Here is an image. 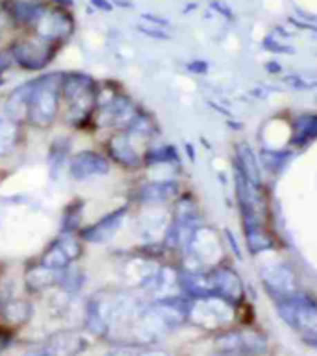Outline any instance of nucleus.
<instances>
[{
	"label": "nucleus",
	"instance_id": "obj_1",
	"mask_svg": "<svg viewBox=\"0 0 317 356\" xmlns=\"http://www.w3.org/2000/svg\"><path fill=\"white\" fill-rule=\"evenodd\" d=\"M97 93L93 78L86 73H65L61 75L59 95L67 106V121L75 127H80L88 121L97 108Z\"/></svg>",
	"mask_w": 317,
	"mask_h": 356
},
{
	"label": "nucleus",
	"instance_id": "obj_2",
	"mask_svg": "<svg viewBox=\"0 0 317 356\" xmlns=\"http://www.w3.org/2000/svg\"><path fill=\"white\" fill-rule=\"evenodd\" d=\"M59 88H61L59 73H48V75L39 76L32 100H30L26 121H30L37 129H48L58 115Z\"/></svg>",
	"mask_w": 317,
	"mask_h": 356
},
{
	"label": "nucleus",
	"instance_id": "obj_3",
	"mask_svg": "<svg viewBox=\"0 0 317 356\" xmlns=\"http://www.w3.org/2000/svg\"><path fill=\"white\" fill-rule=\"evenodd\" d=\"M276 308L286 325L297 330L306 344L317 347V304L314 301L294 295L278 301Z\"/></svg>",
	"mask_w": 317,
	"mask_h": 356
},
{
	"label": "nucleus",
	"instance_id": "obj_4",
	"mask_svg": "<svg viewBox=\"0 0 317 356\" xmlns=\"http://www.w3.org/2000/svg\"><path fill=\"white\" fill-rule=\"evenodd\" d=\"M75 26H77V23H75L73 15L64 6H56L45 12L41 21L34 28V32L35 37L41 39V41L61 45L73 35Z\"/></svg>",
	"mask_w": 317,
	"mask_h": 356
},
{
	"label": "nucleus",
	"instance_id": "obj_5",
	"mask_svg": "<svg viewBox=\"0 0 317 356\" xmlns=\"http://www.w3.org/2000/svg\"><path fill=\"white\" fill-rule=\"evenodd\" d=\"M97 110L100 113V124L113 127V129L119 130L128 129L132 121L135 119V115L140 113L137 106L132 102V99H128L123 93H117V91L108 95V99L104 102L99 100L97 102Z\"/></svg>",
	"mask_w": 317,
	"mask_h": 356
},
{
	"label": "nucleus",
	"instance_id": "obj_6",
	"mask_svg": "<svg viewBox=\"0 0 317 356\" xmlns=\"http://www.w3.org/2000/svg\"><path fill=\"white\" fill-rule=\"evenodd\" d=\"M56 43L37 41H17L12 45L13 58L19 67L26 71H43L58 53Z\"/></svg>",
	"mask_w": 317,
	"mask_h": 356
},
{
	"label": "nucleus",
	"instance_id": "obj_7",
	"mask_svg": "<svg viewBox=\"0 0 317 356\" xmlns=\"http://www.w3.org/2000/svg\"><path fill=\"white\" fill-rule=\"evenodd\" d=\"M82 256V243L70 232H64L43 252L41 263L54 271H64L70 263Z\"/></svg>",
	"mask_w": 317,
	"mask_h": 356
},
{
	"label": "nucleus",
	"instance_id": "obj_8",
	"mask_svg": "<svg viewBox=\"0 0 317 356\" xmlns=\"http://www.w3.org/2000/svg\"><path fill=\"white\" fill-rule=\"evenodd\" d=\"M108 173H110V162L99 152L82 151L70 158L69 175L73 180L84 182L93 176H104Z\"/></svg>",
	"mask_w": 317,
	"mask_h": 356
},
{
	"label": "nucleus",
	"instance_id": "obj_9",
	"mask_svg": "<svg viewBox=\"0 0 317 356\" xmlns=\"http://www.w3.org/2000/svg\"><path fill=\"white\" fill-rule=\"evenodd\" d=\"M2 10L19 26L35 28L48 8L39 0H2Z\"/></svg>",
	"mask_w": 317,
	"mask_h": 356
},
{
	"label": "nucleus",
	"instance_id": "obj_10",
	"mask_svg": "<svg viewBox=\"0 0 317 356\" xmlns=\"http://www.w3.org/2000/svg\"><path fill=\"white\" fill-rule=\"evenodd\" d=\"M126 212L128 208L126 206H121L117 210L110 212L108 216H104L102 219L91 225V227L84 228L82 230V240L89 241V243H104V241L112 240L115 232H117L121 225H123L124 217H126Z\"/></svg>",
	"mask_w": 317,
	"mask_h": 356
},
{
	"label": "nucleus",
	"instance_id": "obj_11",
	"mask_svg": "<svg viewBox=\"0 0 317 356\" xmlns=\"http://www.w3.org/2000/svg\"><path fill=\"white\" fill-rule=\"evenodd\" d=\"M86 327L95 336H104L112 327V301L93 295L86 304Z\"/></svg>",
	"mask_w": 317,
	"mask_h": 356
},
{
	"label": "nucleus",
	"instance_id": "obj_12",
	"mask_svg": "<svg viewBox=\"0 0 317 356\" xmlns=\"http://www.w3.org/2000/svg\"><path fill=\"white\" fill-rule=\"evenodd\" d=\"M219 345L227 353H241V355H258L265 350V341L260 334L253 330H241V332L227 334L219 339Z\"/></svg>",
	"mask_w": 317,
	"mask_h": 356
},
{
	"label": "nucleus",
	"instance_id": "obj_13",
	"mask_svg": "<svg viewBox=\"0 0 317 356\" xmlns=\"http://www.w3.org/2000/svg\"><path fill=\"white\" fill-rule=\"evenodd\" d=\"M264 281L271 295H275L278 301L294 297L295 290H297L294 273L286 265H273V268L265 269Z\"/></svg>",
	"mask_w": 317,
	"mask_h": 356
},
{
	"label": "nucleus",
	"instance_id": "obj_14",
	"mask_svg": "<svg viewBox=\"0 0 317 356\" xmlns=\"http://www.w3.org/2000/svg\"><path fill=\"white\" fill-rule=\"evenodd\" d=\"M35 84H37V78L30 80V82L21 84L19 88H15L10 93L6 100V106H4V111L6 115L15 121V123H21L28 117V108H30V100H32V95H34Z\"/></svg>",
	"mask_w": 317,
	"mask_h": 356
},
{
	"label": "nucleus",
	"instance_id": "obj_15",
	"mask_svg": "<svg viewBox=\"0 0 317 356\" xmlns=\"http://www.w3.org/2000/svg\"><path fill=\"white\" fill-rule=\"evenodd\" d=\"M106 149H108V154L112 156L113 162H117L123 167H137L140 165V156L135 152L132 141H130V134L124 130V132H117V134L110 135V140L106 143Z\"/></svg>",
	"mask_w": 317,
	"mask_h": 356
},
{
	"label": "nucleus",
	"instance_id": "obj_16",
	"mask_svg": "<svg viewBox=\"0 0 317 356\" xmlns=\"http://www.w3.org/2000/svg\"><path fill=\"white\" fill-rule=\"evenodd\" d=\"M211 284H213V292L215 295L224 301H240L243 297V284H241L240 277L232 271V269H218L210 274Z\"/></svg>",
	"mask_w": 317,
	"mask_h": 356
},
{
	"label": "nucleus",
	"instance_id": "obj_17",
	"mask_svg": "<svg viewBox=\"0 0 317 356\" xmlns=\"http://www.w3.org/2000/svg\"><path fill=\"white\" fill-rule=\"evenodd\" d=\"M84 347H86V339L82 336L65 330L48 339V344L43 347V350L48 356H77L80 350H84Z\"/></svg>",
	"mask_w": 317,
	"mask_h": 356
},
{
	"label": "nucleus",
	"instance_id": "obj_18",
	"mask_svg": "<svg viewBox=\"0 0 317 356\" xmlns=\"http://www.w3.org/2000/svg\"><path fill=\"white\" fill-rule=\"evenodd\" d=\"M178 186L175 182L169 180H158V182H145L137 191L141 203H147V205H156V203H165L171 199L176 193Z\"/></svg>",
	"mask_w": 317,
	"mask_h": 356
},
{
	"label": "nucleus",
	"instance_id": "obj_19",
	"mask_svg": "<svg viewBox=\"0 0 317 356\" xmlns=\"http://www.w3.org/2000/svg\"><path fill=\"white\" fill-rule=\"evenodd\" d=\"M59 271H54V269H48L45 265H34L26 271V286H28L30 292H43V290H48L54 284H58Z\"/></svg>",
	"mask_w": 317,
	"mask_h": 356
},
{
	"label": "nucleus",
	"instance_id": "obj_20",
	"mask_svg": "<svg viewBox=\"0 0 317 356\" xmlns=\"http://www.w3.org/2000/svg\"><path fill=\"white\" fill-rule=\"evenodd\" d=\"M19 138H21L19 123L12 121L6 113L0 115V156H10L17 149Z\"/></svg>",
	"mask_w": 317,
	"mask_h": 356
},
{
	"label": "nucleus",
	"instance_id": "obj_21",
	"mask_svg": "<svg viewBox=\"0 0 317 356\" xmlns=\"http://www.w3.org/2000/svg\"><path fill=\"white\" fill-rule=\"evenodd\" d=\"M0 314L10 325L19 327V325H24V323L30 321V317H32V304L28 301L13 299V301H8V303L2 304Z\"/></svg>",
	"mask_w": 317,
	"mask_h": 356
},
{
	"label": "nucleus",
	"instance_id": "obj_22",
	"mask_svg": "<svg viewBox=\"0 0 317 356\" xmlns=\"http://www.w3.org/2000/svg\"><path fill=\"white\" fill-rule=\"evenodd\" d=\"M69 149L70 141L67 138H59L50 147V152H48V169H50L52 180H56L61 175V169H64V165L67 164V158H69Z\"/></svg>",
	"mask_w": 317,
	"mask_h": 356
},
{
	"label": "nucleus",
	"instance_id": "obj_23",
	"mask_svg": "<svg viewBox=\"0 0 317 356\" xmlns=\"http://www.w3.org/2000/svg\"><path fill=\"white\" fill-rule=\"evenodd\" d=\"M84 282H86V273L80 268H67L59 271L58 286L67 293H77L82 290Z\"/></svg>",
	"mask_w": 317,
	"mask_h": 356
},
{
	"label": "nucleus",
	"instance_id": "obj_24",
	"mask_svg": "<svg viewBox=\"0 0 317 356\" xmlns=\"http://www.w3.org/2000/svg\"><path fill=\"white\" fill-rule=\"evenodd\" d=\"M240 160H241V167H243V175H245V178L249 180V184L258 186L260 167L258 164H256V158H254V154L247 145H240Z\"/></svg>",
	"mask_w": 317,
	"mask_h": 356
},
{
	"label": "nucleus",
	"instance_id": "obj_25",
	"mask_svg": "<svg viewBox=\"0 0 317 356\" xmlns=\"http://www.w3.org/2000/svg\"><path fill=\"white\" fill-rule=\"evenodd\" d=\"M84 212V203L82 200H75L70 203L64 212V217H61V232H73L75 228L78 227V223L82 219Z\"/></svg>",
	"mask_w": 317,
	"mask_h": 356
},
{
	"label": "nucleus",
	"instance_id": "obj_26",
	"mask_svg": "<svg viewBox=\"0 0 317 356\" xmlns=\"http://www.w3.org/2000/svg\"><path fill=\"white\" fill-rule=\"evenodd\" d=\"M128 134H134V135H141V138H148V135L154 132V123L153 119L148 115H145L143 111H140L135 119L132 121L128 129H126Z\"/></svg>",
	"mask_w": 317,
	"mask_h": 356
},
{
	"label": "nucleus",
	"instance_id": "obj_27",
	"mask_svg": "<svg viewBox=\"0 0 317 356\" xmlns=\"http://www.w3.org/2000/svg\"><path fill=\"white\" fill-rule=\"evenodd\" d=\"M297 141L308 140V138H314L317 135V117H300L297 121Z\"/></svg>",
	"mask_w": 317,
	"mask_h": 356
},
{
	"label": "nucleus",
	"instance_id": "obj_28",
	"mask_svg": "<svg viewBox=\"0 0 317 356\" xmlns=\"http://www.w3.org/2000/svg\"><path fill=\"white\" fill-rule=\"evenodd\" d=\"M176 160V152L173 151V147H162V149H154V151L147 152L145 156V162L147 164H167V162H173Z\"/></svg>",
	"mask_w": 317,
	"mask_h": 356
},
{
	"label": "nucleus",
	"instance_id": "obj_29",
	"mask_svg": "<svg viewBox=\"0 0 317 356\" xmlns=\"http://www.w3.org/2000/svg\"><path fill=\"white\" fill-rule=\"evenodd\" d=\"M137 30H140L143 35L153 37V39H160V41H167V39H171V34L167 30L160 28V26H153V24H140Z\"/></svg>",
	"mask_w": 317,
	"mask_h": 356
},
{
	"label": "nucleus",
	"instance_id": "obj_30",
	"mask_svg": "<svg viewBox=\"0 0 317 356\" xmlns=\"http://www.w3.org/2000/svg\"><path fill=\"white\" fill-rule=\"evenodd\" d=\"M13 64H15V58H13L12 47L0 50V75H4Z\"/></svg>",
	"mask_w": 317,
	"mask_h": 356
},
{
	"label": "nucleus",
	"instance_id": "obj_31",
	"mask_svg": "<svg viewBox=\"0 0 317 356\" xmlns=\"http://www.w3.org/2000/svg\"><path fill=\"white\" fill-rule=\"evenodd\" d=\"M141 19H143L145 23L153 24V26H160V28H169V26H171V23L167 21V19L158 17V15H154V13H143V15H141Z\"/></svg>",
	"mask_w": 317,
	"mask_h": 356
},
{
	"label": "nucleus",
	"instance_id": "obj_32",
	"mask_svg": "<svg viewBox=\"0 0 317 356\" xmlns=\"http://www.w3.org/2000/svg\"><path fill=\"white\" fill-rule=\"evenodd\" d=\"M91 6H93L95 10H99V12L106 13H110L113 10L112 0H91Z\"/></svg>",
	"mask_w": 317,
	"mask_h": 356
},
{
	"label": "nucleus",
	"instance_id": "obj_33",
	"mask_svg": "<svg viewBox=\"0 0 317 356\" xmlns=\"http://www.w3.org/2000/svg\"><path fill=\"white\" fill-rule=\"evenodd\" d=\"M137 356H169L167 353L164 350H156V349H147V350H141Z\"/></svg>",
	"mask_w": 317,
	"mask_h": 356
},
{
	"label": "nucleus",
	"instance_id": "obj_34",
	"mask_svg": "<svg viewBox=\"0 0 317 356\" xmlns=\"http://www.w3.org/2000/svg\"><path fill=\"white\" fill-rule=\"evenodd\" d=\"M113 6H121V8H132V2H126V0H112Z\"/></svg>",
	"mask_w": 317,
	"mask_h": 356
},
{
	"label": "nucleus",
	"instance_id": "obj_35",
	"mask_svg": "<svg viewBox=\"0 0 317 356\" xmlns=\"http://www.w3.org/2000/svg\"><path fill=\"white\" fill-rule=\"evenodd\" d=\"M52 2H56L58 6H64V8L73 6V0H52Z\"/></svg>",
	"mask_w": 317,
	"mask_h": 356
},
{
	"label": "nucleus",
	"instance_id": "obj_36",
	"mask_svg": "<svg viewBox=\"0 0 317 356\" xmlns=\"http://www.w3.org/2000/svg\"><path fill=\"white\" fill-rule=\"evenodd\" d=\"M24 356H48V355L43 349H39V350H32V353H26Z\"/></svg>",
	"mask_w": 317,
	"mask_h": 356
},
{
	"label": "nucleus",
	"instance_id": "obj_37",
	"mask_svg": "<svg viewBox=\"0 0 317 356\" xmlns=\"http://www.w3.org/2000/svg\"><path fill=\"white\" fill-rule=\"evenodd\" d=\"M189 69H197V71H204L206 67L204 65H200V64H191L189 65Z\"/></svg>",
	"mask_w": 317,
	"mask_h": 356
},
{
	"label": "nucleus",
	"instance_id": "obj_38",
	"mask_svg": "<svg viewBox=\"0 0 317 356\" xmlns=\"http://www.w3.org/2000/svg\"><path fill=\"white\" fill-rule=\"evenodd\" d=\"M2 349H4V339L0 338V350H2Z\"/></svg>",
	"mask_w": 317,
	"mask_h": 356
},
{
	"label": "nucleus",
	"instance_id": "obj_39",
	"mask_svg": "<svg viewBox=\"0 0 317 356\" xmlns=\"http://www.w3.org/2000/svg\"><path fill=\"white\" fill-rule=\"evenodd\" d=\"M0 35H2V28H0Z\"/></svg>",
	"mask_w": 317,
	"mask_h": 356
}]
</instances>
